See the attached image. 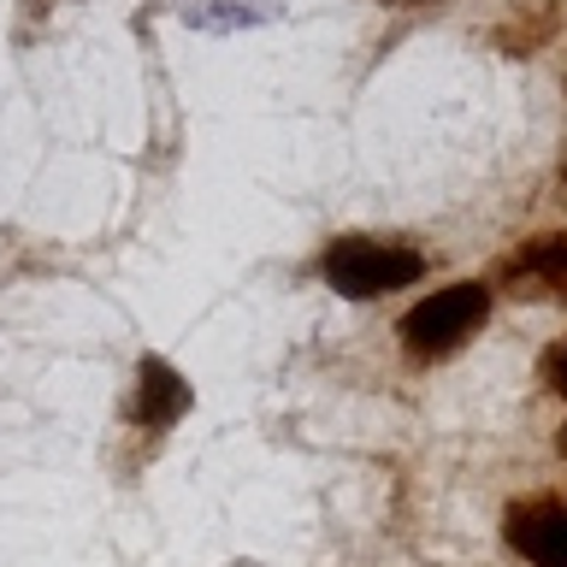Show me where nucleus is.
Returning a JSON list of instances; mask_svg holds the SVG:
<instances>
[{
  "mask_svg": "<svg viewBox=\"0 0 567 567\" xmlns=\"http://www.w3.org/2000/svg\"><path fill=\"white\" fill-rule=\"evenodd\" d=\"M319 278L331 284L337 296L349 301H372V296H396L408 284L425 278V255L408 243H390V237H331L326 255H319Z\"/></svg>",
  "mask_w": 567,
  "mask_h": 567,
  "instance_id": "f257e3e1",
  "label": "nucleus"
},
{
  "mask_svg": "<svg viewBox=\"0 0 567 567\" xmlns=\"http://www.w3.org/2000/svg\"><path fill=\"white\" fill-rule=\"evenodd\" d=\"M491 319V284L485 278H461V284H443L425 301L402 313V349L414 361H443L455 354L461 343H473V331Z\"/></svg>",
  "mask_w": 567,
  "mask_h": 567,
  "instance_id": "f03ea898",
  "label": "nucleus"
},
{
  "mask_svg": "<svg viewBox=\"0 0 567 567\" xmlns=\"http://www.w3.org/2000/svg\"><path fill=\"white\" fill-rule=\"evenodd\" d=\"M496 284L532 301H567V230H544V237L503 255L496 260Z\"/></svg>",
  "mask_w": 567,
  "mask_h": 567,
  "instance_id": "7ed1b4c3",
  "label": "nucleus"
},
{
  "mask_svg": "<svg viewBox=\"0 0 567 567\" xmlns=\"http://www.w3.org/2000/svg\"><path fill=\"white\" fill-rule=\"evenodd\" d=\"M503 532L532 567H567V496H526V503H514Z\"/></svg>",
  "mask_w": 567,
  "mask_h": 567,
  "instance_id": "20e7f679",
  "label": "nucleus"
},
{
  "mask_svg": "<svg viewBox=\"0 0 567 567\" xmlns=\"http://www.w3.org/2000/svg\"><path fill=\"white\" fill-rule=\"evenodd\" d=\"M189 414V379L159 354H142L136 361V396H131V420L148 425V432H166Z\"/></svg>",
  "mask_w": 567,
  "mask_h": 567,
  "instance_id": "39448f33",
  "label": "nucleus"
},
{
  "mask_svg": "<svg viewBox=\"0 0 567 567\" xmlns=\"http://www.w3.org/2000/svg\"><path fill=\"white\" fill-rule=\"evenodd\" d=\"M189 30H213V35H230V30H255V24H272L278 7L272 0H184L177 7Z\"/></svg>",
  "mask_w": 567,
  "mask_h": 567,
  "instance_id": "423d86ee",
  "label": "nucleus"
},
{
  "mask_svg": "<svg viewBox=\"0 0 567 567\" xmlns=\"http://www.w3.org/2000/svg\"><path fill=\"white\" fill-rule=\"evenodd\" d=\"M544 384L556 390V396H567V337L544 354Z\"/></svg>",
  "mask_w": 567,
  "mask_h": 567,
  "instance_id": "0eeeda50",
  "label": "nucleus"
},
{
  "mask_svg": "<svg viewBox=\"0 0 567 567\" xmlns=\"http://www.w3.org/2000/svg\"><path fill=\"white\" fill-rule=\"evenodd\" d=\"M556 450H561V455H567V425H561V437H556Z\"/></svg>",
  "mask_w": 567,
  "mask_h": 567,
  "instance_id": "6e6552de",
  "label": "nucleus"
},
{
  "mask_svg": "<svg viewBox=\"0 0 567 567\" xmlns=\"http://www.w3.org/2000/svg\"><path fill=\"white\" fill-rule=\"evenodd\" d=\"M390 7H414V0H390Z\"/></svg>",
  "mask_w": 567,
  "mask_h": 567,
  "instance_id": "1a4fd4ad",
  "label": "nucleus"
},
{
  "mask_svg": "<svg viewBox=\"0 0 567 567\" xmlns=\"http://www.w3.org/2000/svg\"><path fill=\"white\" fill-rule=\"evenodd\" d=\"M561 184H567V159H561Z\"/></svg>",
  "mask_w": 567,
  "mask_h": 567,
  "instance_id": "9d476101",
  "label": "nucleus"
}]
</instances>
